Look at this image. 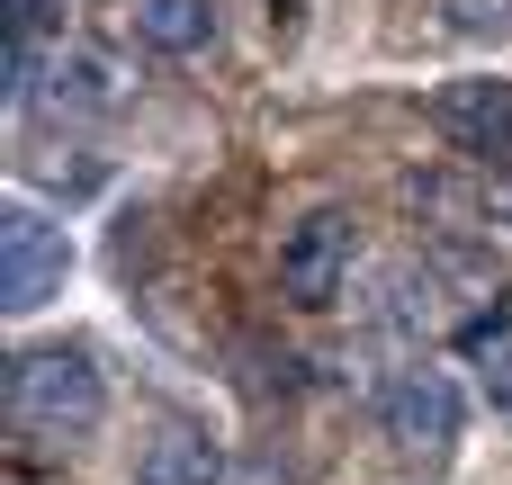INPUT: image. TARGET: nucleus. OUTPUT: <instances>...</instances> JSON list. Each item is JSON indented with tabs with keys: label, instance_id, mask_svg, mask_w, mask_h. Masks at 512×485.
<instances>
[{
	"label": "nucleus",
	"instance_id": "6e6552de",
	"mask_svg": "<svg viewBox=\"0 0 512 485\" xmlns=\"http://www.w3.org/2000/svg\"><path fill=\"white\" fill-rule=\"evenodd\" d=\"M63 18V0H0V27H9V99L36 90V36Z\"/></svg>",
	"mask_w": 512,
	"mask_h": 485
},
{
	"label": "nucleus",
	"instance_id": "9b49d317",
	"mask_svg": "<svg viewBox=\"0 0 512 485\" xmlns=\"http://www.w3.org/2000/svg\"><path fill=\"white\" fill-rule=\"evenodd\" d=\"M495 405H504V414H512V360H504V369H495Z\"/></svg>",
	"mask_w": 512,
	"mask_h": 485
},
{
	"label": "nucleus",
	"instance_id": "7ed1b4c3",
	"mask_svg": "<svg viewBox=\"0 0 512 485\" xmlns=\"http://www.w3.org/2000/svg\"><path fill=\"white\" fill-rule=\"evenodd\" d=\"M342 279H351V216H342V207L297 216V225L279 234V297L315 315V306L342 297Z\"/></svg>",
	"mask_w": 512,
	"mask_h": 485
},
{
	"label": "nucleus",
	"instance_id": "1a4fd4ad",
	"mask_svg": "<svg viewBox=\"0 0 512 485\" xmlns=\"http://www.w3.org/2000/svg\"><path fill=\"white\" fill-rule=\"evenodd\" d=\"M54 99H72V108H108L117 81H108V63H90V54H54Z\"/></svg>",
	"mask_w": 512,
	"mask_h": 485
},
{
	"label": "nucleus",
	"instance_id": "f257e3e1",
	"mask_svg": "<svg viewBox=\"0 0 512 485\" xmlns=\"http://www.w3.org/2000/svg\"><path fill=\"white\" fill-rule=\"evenodd\" d=\"M0 396H9V423H18L27 441H81V432H99V414H108V378H99V360H90L81 342L9 351Z\"/></svg>",
	"mask_w": 512,
	"mask_h": 485
},
{
	"label": "nucleus",
	"instance_id": "9d476101",
	"mask_svg": "<svg viewBox=\"0 0 512 485\" xmlns=\"http://www.w3.org/2000/svg\"><path fill=\"white\" fill-rule=\"evenodd\" d=\"M459 36H512V0H450Z\"/></svg>",
	"mask_w": 512,
	"mask_h": 485
},
{
	"label": "nucleus",
	"instance_id": "0eeeda50",
	"mask_svg": "<svg viewBox=\"0 0 512 485\" xmlns=\"http://www.w3.org/2000/svg\"><path fill=\"white\" fill-rule=\"evenodd\" d=\"M126 18H135V36L153 54H198L216 36V0H135Z\"/></svg>",
	"mask_w": 512,
	"mask_h": 485
},
{
	"label": "nucleus",
	"instance_id": "39448f33",
	"mask_svg": "<svg viewBox=\"0 0 512 485\" xmlns=\"http://www.w3.org/2000/svg\"><path fill=\"white\" fill-rule=\"evenodd\" d=\"M378 423H387V441L405 459H450V441H459V378L450 369H405L387 387Z\"/></svg>",
	"mask_w": 512,
	"mask_h": 485
},
{
	"label": "nucleus",
	"instance_id": "20e7f679",
	"mask_svg": "<svg viewBox=\"0 0 512 485\" xmlns=\"http://www.w3.org/2000/svg\"><path fill=\"white\" fill-rule=\"evenodd\" d=\"M432 126L450 153L486 162V171H512V81L477 72V81H441L432 90Z\"/></svg>",
	"mask_w": 512,
	"mask_h": 485
},
{
	"label": "nucleus",
	"instance_id": "f03ea898",
	"mask_svg": "<svg viewBox=\"0 0 512 485\" xmlns=\"http://www.w3.org/2000/svg\"><path fill=\"white\" fill-rule=\"evenodd\" d=\"M63 279H72V234L45 207L9 198L0 207V306L9 315H36L45 297H63Z\"/></svg>",
	"mask_w": 512,
	"mask_h": 485
},
{
	"label": "nucleus",
	"instance_id": "423d86ee",
	"mask_svg": "<svg viewBox=\"0 0 512 485\" xmlns=\"http://www.w3.org/2000/svg\"><path fill=\"white\" fill-rule=\"evenodd\" d=\"M135 485H225V450H216V432L162 414V423L135 441Z\"/></svg>",
	"mask_w": 512,
	"mask_h": 485
}]
</instances>
